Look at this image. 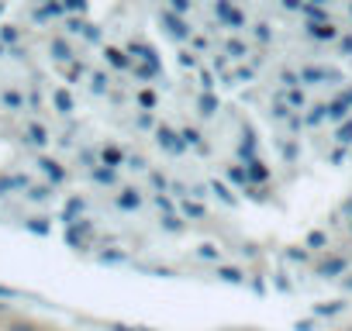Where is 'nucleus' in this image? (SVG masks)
Segmentation results:
<instances>
[]
</instances>
